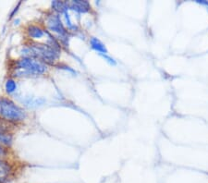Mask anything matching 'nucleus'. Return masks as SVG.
Instances as JSON below:
<instances>
[{
    "mask_svg": "<svg viewBox=\"0 0 208 183\" xmlns=\"http://www.w3.org/2000/svg\"><path fill=\"white\" fill-rule=\"evenodd\" d=\"M99 55L107 63H109L110 65H112V66H116L117 65V61L114 58H113L112 57H110L109 55H107V54H99Z\"/></svg>",
    "mask_w": 208,
    "mask_h": 183,
    "instance_id": "obj_15",
    "label": "nucleus"
},
{
    "mask_svg": "<svg viewBox=\"0 0 208 183\" xmlns=\"http://www.w3.org/2000/svg\"><path fill=\"white\" fill-rule=\"evenodd\" d=\"M21 3H22V2H18V5H17V7L13 9V11L11 12V14H10V16H9V19H12V18L15 16V13L18 10V8H20V6H21Z\"/></svg>",
    "mask_w": 208,
    "mask_h": 183,
    "instance_id": "obj_17",
    "label": "nucleus"
},
{
    "mask_svg": "<svg viewBox=\"0 0 208 183\" xmlns=\"http://www.w3.org/2000/svg\"><path fill=\"white\" fill-rule=\"evenodd\" d=\"M63 15H64V19H65V23H66L68 29L70 30V31H72V32H76V31L78 30V27H77L76 25H75V24L72 23L71 19H70V16H69V10L65 11V12L63 13Z\"/></svg>",
    "mask_w": 208,
    "mask_h": 183,
    "instance_id": "obj_13",
    "label": "nucleus"
},
{
    "mask_svg": "<svg viewBox=\"0 0 208 183\" xmlns=\"http://www.w3.org/2000/svg\"><path fill=\"white\" fill-rule=\"evenodd\" d=\"M196 2L199 3V4H203V5L208 6V1H204V0H196Z\"/></svg>",
    "mask_w": 208,
    "mask_h": 183,
    "instance_id": "obj_19",
    "label": "nucleus"
},
{
    "mask_svg": "<svg viewBox=\"0 0 208 183\" xmlns=\"http://www.w3.org/2000/svg\"><path fill=\"white\" fill-rule=\"evenodd\" d=\"M14 124L8 123L5 120H3L2 118H0V131H4V132H11V127Z\"/></svg>",
    "mask_w": 208,
    "mask_h": 183,
    "instance_id": "obj_14",
    "label": "nucleus"
},
{
    "mask_svg": "<svg viewBox=\"0 0 208 183\" xmlns=\"http://www.w3.org/2000/svg\"><path fill=\"white\" fill-rule=\"evenodd\" d=\"M52 9L56 13V14H63L65 11L69 10L67 5V2L63 1H53L52 2Z\"/></svg>",
    "mask_w": 208,
    "mask_h": 183,
    "instance_id": "obj_10",
    "label": "nucleus"
},
{
    "mask_svg": "<svg viewBox=\"0 0 208 183\" xmlns=\"http://www.w3.org/2000/svg\"><path fill=\"white\" fill-rule=\"evenodd\" d=\"M59 68H62V69H66V70H69V72H71V73H76V71H75L74 69H72V68H70L69 67H68V66H59Z\"/></svg>",
    "mask_w": 208,
    "mask_h": 183,
    "instance_id": "obj_18",
    "label": "nucleus"
},
{
    "mask_svg": "<svg viewBox=\"0 0 208 183\" xmlns=\"http://www.w3.org/2000/svg\"><path fill=\"white\" fill-rule=\"evenodd\" d=\"M45 25L47 31L53 34L58 39V41H60L61 44L65 46L69 45V34L61 22L59 14H49L45 19Z\"/></svg>",
    "mask_w": 208,
    "mask_h": 183,
    "instance_id": "obj_4",
    "label": "nucleus"
},
{
    "mask_svg": "<svg viewBox=\"0 0 208 183\" xmlns=\"http://www.w3.org/2000/svg\"><path fill=\"white\" fill-rule=\"evenodd\" d=\"M14 69V77H36L45 74L48 70V67L39 59L22 57L17 60Z\"/></svg>",
    "mask_w": 208,
    "mask_h": 183,
    "instance_id": "obj_2",
    "label": "nucleus"
},
{
    "mask_svg": "<svg viewBox=\"0 0 208 183\" xmlns=\"http://www.w3.org/2000/svg\"><path fill=\"white\" fill-rule=\"evenodd\" d=\"M26 33L29 39L32 40L33 42H36L46 36V30L43 29L39 25L29 24L26 28Z\"/></svg>",
    "mask_w": 208,
    "mask_h": 183,
    "instance_id": "obj_5",
    "label": "nucleus"
},
{
    "mask_svg": "<svg viewBox=\"0 0 208 183\" xmlns=\"http://www.w3.org/2000/svg\"><path fill=\"white\" fill-rule=\"evenodd\" d=\"M0 118L8 123L16 124L24 121L27 113L10 98L0 96Z\"/></svg>",
    "mask_w": 208,
    "mask_h": 183,
    "instance_id": "obj_3",
    "label": "nucleus"
},
{
    "mask_svg": "<svg viewBox=\"0 0 208 183\" xmlns=\"http://www.w3.org/2000/svg\"><path fill=\"white\" fill-rule=\"evenodd\" d=\"M12 141H13V133L12 132L0 131V145L8 148L11 146Z\"/></svg>",
    "mask_w": 208,
    "mask_h": 183,
    "instance_id": "obj_9",
    "label": "nucleus"
},
{
    "mask_svg": "<svg viewBox=\"0 0 208 183\" xmlns=\"http://www.w3.org/2000/svg\"><path fill=\"white\" fill-rule=\"evenodd\" d=\"M22 53L23 57L39 59L46 65H54L55 62H58L60 56V51L55 50L47 44L33 41H31L28 45L23 46Z\"/></svg>",
    "mask_w": 208,
    "mask_h": 183,
    "instance_id": "obj_1",
    "label": "nucleus"
},
{
    "mask_svg": "<svg viewBox=\"0 0 208 183\" xmlns=\"http://www.w3.org/2000/svg\"><path fill=\"white\" fill-rule=\"evenodd\" d=\"M8 155V148L0 145V160L6 159Z\"/></svg>",
    "mask_w": 208,
    "mask_h": 183,
    "instance_id": "obj_16",
    "label": "nucleus"
},
{
    "mask_svg": "<svg viewBox=\"0 0 208 183\" xmlns=\"http://www.w3.org/2000/svg\"><path fill=\"white\" fill-rule=\"evenodd\" d=\"M18 89V84L14 79H8L5 82V91L8 95H12Z\"/></svg>",
    "mask_w": 208,
    "mask_h": 183,
    "instance_id": "obj_11",
    "label": "nucleus"
},
{
    "mask_svg": "<svg viewBox=\"0 0 208 183\" xmlns=\"http://www.w3.org/2000/svg\"><path fill=\"white\" fill-rule=\"evenodd\" d=\"M90 45L93 50L97 51L99 54H107L108 53L107 48L105 45V44L96 37H91L90 38Z\"/></svg>",
    "mask_w": 208,
    "mask_h": 183,
    "instance_id": "obj_8",
    "label": "nucleus"
},
{
    "mask_svg": "<svg viewBox=\"0 0 208 183\" xmlns=\"http://www.w3.org/2000/svg\"><path fill=\"white\" fill-rule=\"evenodd\" d=\"M67 5L69 9L78 13H87L91 10V5L86 0H72L67 2Z\"/></svg>",
    "mask_w": 208,
    "mask_h": 183,
    "instance_id": "obj_6",
    "label": "nucleus"
},
{
    "mask_svg": "<svg viewBox=\"0 0 208 183\" xmlns=\"http://www.w3.org/2000/svg\"><path fill=\"white\" fill-rule=\"evenodd\" d=\"M13 171L12 165L6 159L0 160V183H4Z\"/></svg>",
    "mask_w": 208,
    "mask_h": 183,
    "instance_id": "obj_7",
    "label": "nucleus"
},
{
    "mask_svg": "<svg viewBox=\"0 0 208 183\" xmlns=\"http://www.w3.org/2000/svg\"><path fill=\"white\" fill-rule=\"evenodd\" d=\"M46 102V100L43 97H40V98H27V100L24 101V104L29 106V107H38V106H41L43 105Z\"/></svg>",
    "mask_w": 208,
    "mask_h": 183,
    "instance_id": "obj_12",
    "label": "nucleus"
}]
</instances>
